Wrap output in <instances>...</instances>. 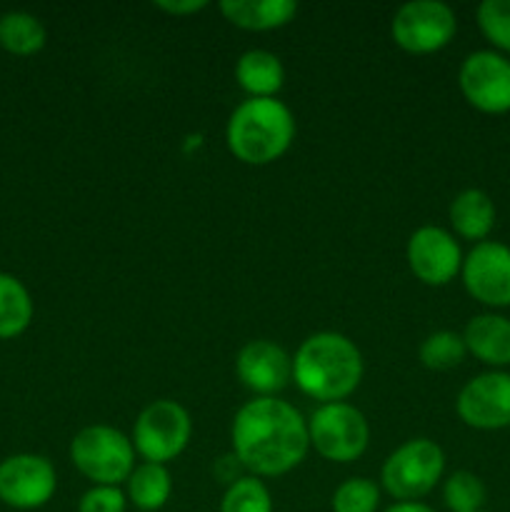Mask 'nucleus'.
<instances>
[{
  "label": "nucleus",
  "instance_id": "obj_11",
  "mask_svg": "<svg viewBox=\"0 0 510 512\" xmlns=\"http://www.w3.org/2000/svg\"><path fill=\"white\" fill-rule=\"evenodd\" d=\"M463 248L450 230L440 225H420L410 233L405 260L415 278L430 288L453 283L463 268Z\"/></svg>",
  "mask_w": 510,
  "mask_h": 512
},
{
  "label": "nucleus",
  "instance_id": "obj_2",
  "mask_svg": "<svg viewBox=\"0 0 510 512\" xmlns=\"http://www.w3.org/2000/svg\"><path fill=\"white\" fill-rule=\"evenodd\" d=\"M363 373L360 348L335 330L308 335L293 355V383L305 398L320 405L348 400L363 383Z\"/></svg>",
  "mask_w": 510,
  "mask_h": 512
},
{
  "label": "nucleus",
  "instance_id": "obj_25",
  "mask_svg": "<svg viewBox=\"0 0 510 512\" xmlns=\"http://www.w3.org/2000/svg\"><path fill=\"white\" fill-rule=\"evenodd\" d=\"M383 490L375 480L355 475L343 480L330 495V510L333 512H378Z\"/></svg>",
  "mask_w": 510,
  "mask_h": 512
},
{
  "label": "nucleus",
  "instance_id": "obj_27",
  "mask_svg": "<svg viewBox=\"0 0 510 512\" xmlns=\"http://www.w3.org/2000/svg\"><path fill=\"white\" fill-rule=\"evenodd\" d=\"M128 498L118 485H90L78 500V512H125Z\"/></svg>",
  "mask_w": 510,
  "mask_h": 512
},
{
  "label": "nucleus",
  "instance_id": "obj_18",
  "mask_svg": "<svg viewBox=\"0 0 510 512\" xmlns=\"http://www.w3.org/2000/svg\"><path fill=\"white\" fill-rule=\"evenodd\" d=\"M218 8L230 25L253 33L283 28L298 15L293 0H223Z\"/></svg>",
  "mask_w": 510,
  "mask_h": 512
},
{
  "label": "nucleus",
  "instance_id": "obj_5",
  "mask_svg": "<svg viewBox=\"0 0 510 512\" xmlns=\"http://www.w3.org/2000/svg\"><path fill=\"white\" fill-rule=\"evenodd\" d=\"M445 475V453L435 440L410 438L385 458L380 468V490L395 503L423 500Z\"/></svg>",
  "mask_w": 510,
  "mask_h": 512
},
{
  "label": "nucleus",
  "instance_id": "obj_17",
  "mask_svg": "<svg viewBox=\"0 0 510 512\" xmlns=\"http://www.w3.org/2000/svg\"><path fill=\"white\" fill-rule=\"evenodd\" d=\"M235 83L248 98H278L285 85V65L273 50L250 48L235 60Z\"/></svg>",
  "mask_w": 510,
  "mask_h": 512
},
{
  "label": "nucleus",
  "instance_id": "obj_16",
  "mask_svg": "<svg viewBox=\"0 0 510 512\" xmlns=\"http://www.w3.org/2000/svg\"><path fill=\"white\" fill-rule=\"evenodd\" d=\"M495 203L485 190L465 188L450 200L448 220L455 238L483 243L495 228Z\"/></svg>",
  "mask_w": 510,
  "mask_h": 512
},
{
  "label": "nucleus",
  "instance_id": "obj_22",
  "mask_svg": "<svg viewBox=\"0 0 510 512\" xmlns=\"http://www.w3.org/2000/svg\"><path fill=\"white\" fill-rule=\"evenodd\" d=\"M465 355H468V348H465L463 333H455V330H435V333L425 335L418 348L420 363L433 373L458 368Z\"/></svg>",
  "mask_w": 510,
  "mask_h": 512
},
{
  "label": "nucleus",
  "instance_id": "obj_3",
  "mask_svg": "<svg viewBox=\"0 0 510 512\" xmlns=\"http://www.w3.org/2000/svg\"><path fill=\"white\" fill-rule=\"evenodd\" d=\"M295 140V115L278 98H245L225 123V145L245 165H270Z\"/></svg>",
  "mask_w": 510,
  "mask_h": 512
},
{
  "label": "nucleus",
  "instance_id": "obj_6",
  "mask_svg": "<svg viewBox=\"0 0 510 512\" xmlns=\"http://www.w3.org/2000/svg\"><path fill=\"white\" fill-rule=\"evenodd\" d=\"M310 448L328 463L348 465L363 458L370 445V425L363 410L343 403L318 405L308 415Z\"/></svg>",
  "mask_w": 510,
  "mask_h": 512
},
{
  "label": "nucleus",
  "instance_id": "obj_23",
  "mask_svg": "<svg viewBox=\"0 0 510 512\" xmlns=\"http://www.w3.org/2000/svg\"><path fill=\"white\" fill-rule=\"evenodd\" d=\"M443 503L450 512L485 510L488 490L485 483L470 470H455L443 480Z\"/></svg>",
  "mask_w": 510,
  "mask_h": 512
},
{
  "label": "nucleus",
  "instance_id": "obj_24",
  "mask_svg": "<svg viewBox=\"0 0 510 512\" xmlns=\"http://www.w3.org/2000/svg\"><path fill=\"white\" fill-rule=\"evenodd\" d=\"M273 495L265 480L243 475L225 488L220 498V512H273Z\"/></svg>",
  "mask_w": 510,
  "mask_h": 512
},
{
  "label": "nucleus",
  "instance_id": "obj_20",
  "mask_svg": "<svg viewBox=\"0 0 510 512\" xmlns=\"http://www.w3.org/2000/svg\"><path fill=\"white\" fill-rule=\"evenodd\" d=\"M48 43V30L38 15L28 10H8L0 15V48L8 50L10 55H28L40 53Z\"/></svg>",
  "mask_w": 510,
  "mask_h": 512
},
{
  "label": "nucleus",
  "instance_id": "obj_7",
  "mask_svg": "<svg viewBox=\"0 0 510 512\" xmlns=\"http://www.w3.org/2000/svg\"><path fill=\"white\" fill-rule=\"evenodd\" d=\"M193 438V420L190 413L178 400L160 398L145 405L133 423L135 455L143 458V463L168 465L173 463L183 450L188 448Z\"/></svg>",
  "mask_w": 510,
  "mask_h": 512
},
{
  "label": "nucleus",
  "instance_id": "obj_28",
  "mask_svg": "<svg viewBox=\"0 0 510 512\" xmlns=\"http://www.w3.org/2000/svg\"><path fill=\"white\" fill-rule=\"evenodd\" d=\"M155 8L163 10V13L175 15V18H185V15H195L200 10L208 8V0H158L153 3Z\"/></svg>",
  "mask_w": 510,
  "mask_h": 512
},
{
  "label": "nucleus",
  "instance_id": "obj_9",
  "mask_svg": "<svg viewBox=\"0 0 510 512\" xmlns=\"http://www.w3.org/2000/svg\"><path fill=\"white\" fill-rule=\"evenodd\" d=\"M58 473L45 455L15 453L0 460V503L13 510H38L53 500Z\"/></svg>",
  "mask_w": 510,
  "mask_h": 512
},
{
  "label": "nucleus",
  "instance_id": "obj_10",
  "mask_svg": "<svg viewBox=\"0 0 510 512\" xmlns=\"http://www.w3.org/2000/svg\"><path fill=\"white\" fill-rule=\"evenodd\" d=\"M458 88L468 105L488 115L510 110V60L498 50H473L458 70Z\"/></svg>",
  "mask_w": 510,
  "mask_h": 512
},
{
  "label": "nucleus",
  "instance_id": "obj_15",
  "mask_svg": "<svg viewBox=\"0 0 510 512\" xmlns=\"http://www.w3.org/2000/svg\"><path fill=\"white\" fill-rule=\"evenodd\" d=\"M468 355L488 368L510 365V318L498 313H480L468 320L463 330Z\"/></svg>",
  "mask_w": 510,
  "mask_h": 512
},
{
  "label": "nucleus",
  "instance_id": "obj_26",
  "mask_svg": "<svg viewBox=\"0 0 510 512\" xmlns=\"http://www.w3.org/2000/svg\"><path fill=\"white\" fill-rule=\"evenodd\" d=\"M475 20L498 53H510V0H483L475 10Z\"/></svg>",
  "mask_w": 510,
  "mask_h": 512
},
{
  "label": "nucleus",
  "instance_id": "obj_30",
  "mask_svg": "<svg viewBox=\"0 0 510 512\" xmlns=\"http://www.w3.org/2000/svg\"><path fill=\"white\" fill-rule=\"evenodd\" d=\"M478 512H490V510H478Z\"/></svg>",
  "mask_w": 510,
  "mask_h": 512
},
{
  "label": "nucleus",
  "instance_id": "obj_12",
  "mask_svg": "<svg viewBox=\"0 0 510 512\" xmlns=\"http://www.w3.org/2000/svg\"><path fill=\"white\" fill-rule=\"evenodd\" d=\"M465 290L485 308H510V245L498 240L475 243L460 268Z\"/></svg>",
  "mask_w": 510,
  "mask_h": 512
},
{
  "label": "nucleus",
  "instance_id": "obj_8",
  "mask_svg": "<svg viewBox=\"0 0 510 512\" xmlns=\"http://www.w3.org/2000/svg\"><path fill=\"white\" fill-rule=\"evenodd\" d=\"M458 33L455 10L443 0H410L395 10L390 38L410 55H430L450 45Z\"/></svg>",
  "mask_w": 510,
  "mask_h": 512
},
{
  "label": "nucleus",
  "instance_id": "obj_4",
  "mask_svg": "<svg viewBox=\"0 0 510 512\" xmlns=\"http://www.w3.org/2000/svg\"><path fill=\"white\" fill-rule=\"evenodd\" d=\"M70 463L90 485H125L133 473V440L113 425H85L70 440Z\"/></svg>",
  "mask_w": 510,
  "mask_h": 512
},
{
  "label": "nucleus",
  "instance_id": "obj_29",
  "mask_svg": "<svg viewBox=\"0 0 510 512\" xmlns=\"http://www.w3.org/2000/svg\"><path fill=\"white\" fill-rule=\"evenodd\" d=\"M383 512H435L430 505H425L423 500H410V503H393L388 505Z\"/></svg>",
  "mask_w": 510,
  "mask_h": 512
},
{
  "label": "nucleus",
  "instance_id": "obj_14",
  "mask_svg": "<svg viewBox=\"0 0 510 512\" xmlns=\"http://www.w3.org/2000/svg\"><path fill=\"white\" fill-rule=\"evenodd\" d=\"M235 375L253 398H278L293 383V355L273 340H250L238 350Z\"/></svg>",
  "mask_w": 510,
  "mask_h": 512
},
{
  "label": "nucleus",
  "instance_id": "obj_1",
  "mask_svg": "<svg viewBox=\"0 0 510 512\" xmlns=\"http://www.w3.org/2000/svg\"><path fill=\"white\" fill-rule=\"evenodd\" d=\"M230 445L248 475L280 478L308 455V418L288 400L253 398L235 413Z\"/></svg>",
  "mask_w": 510,
  "mask_h": 512
},
{
  "label": "nucleus",
  "instance_id": "obj_19",
  "mask_svg": "<svg viewBox=\"0 0 510 512\" xmlns=\"http://www.w3.org/2000/svg\"><path fill=\"white\" fill-rule=\"evenodd\" d=\"M123 490L128 503L138 512H160L173 495V475L168 465L138 463Z\"/></svg>",
  "mask_w": 510,
  "mask_h": 512
},
{
  "label": "nucleus",
  "instance_id": "obj_21",
  "mask_svg": "<svg viewBox=\"0 0 510 512\" xmlns=\"http://www.w3.org/2000/svg\"><path fill=\"white\" fill-rule=\"evenodd\" d=\"M33 313V298L23 280L10 273H0V340L23 335L33 323Z\"/></svg>",
  "mask_w": 510,
  "mask_h": 512
},
{
  "label": "nucleus",
  "instance_id": "obj_13",
  "mask_svg": "<svg viewBox=\"0 0 510 512\" xmlns=\"http://www.w3.org/2000/svg\"><path fill=\"white\" fill-rule=\"evenodd\" d=\"M455 413L473 430L510 428V373L488 370L460 388Z\"/></svg>",
  "mask_w": 510,
  "mask_h": 512
}]
</instances>
